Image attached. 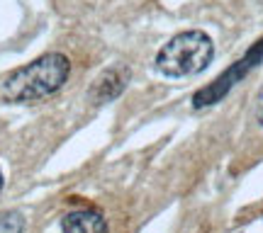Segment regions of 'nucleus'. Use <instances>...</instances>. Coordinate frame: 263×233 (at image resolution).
Returning a JSON list of instances; mask_svg holds the SVG:
<instances>
[{
	"instance_id": "obj_1",
	"label": "nucleus",
	"mask_w": 263,
	"mask_h": 233,
	"mask_svg": "<svg viewBox=\"0 0 263 233\" xmlns=\"http://www.w3.org/2000/svg\"><path fill=\"white\" fill-rule=\"evenodd\" d=\"M71 73V61L64 54H44L22 66L3 80L0 95L5 102H34L59 93Z\"/></svg>"
},
{
	"instance_id": "obj_2",
	"label": "nucleus",
	"mask_w": 263,
	"mask_h": 233,
	"mask_svg": "<svg viewBox=\"0 0 263 233\" xmlns=\"http://www.w3.org/2000/svg\"><path fill=\"white\" fill-rule=\"evenodd\" d=\"M215 58V41L200 29L180 32L168 39L154 58V66L166 78H190L202 73Z\"/></svg>"
},
{
	"instance_id": "obj_3",
	"label": "nucleus",
	"mask_w": 263,
	"mask_h": 233,
	"mask_svg": "<svg viewBox=\"0 0 263 233\" xmlns=\"http://www.w3.org/2000/svg\"><path fill=\"white\" fill-rule=\"evenodd\" d=\"M261 61H263V37L258 39L236 63L229 66L217 80L207 83L205 88H200V90L193 95V107H195V110H205L210 104H217L219 100H224L227 95H229V90H232L236 83H241Z\"/></svg>"
},
{
	"instance_id": "obj_4",
	"label": "nucleus",
	"mask_w": 263,
	"mask_h": 233,
	"mask_svg": "<svg viewBox=\"0 0 263 233\" xmlns=\"http://www.w3.org/2000/svg\"><path fill=\"white\" fill-rule=\"evenodd\" d=\"M61 233H107V221L98 209H76L64 216Z\"/></svg>"
},
{
	"instance_id": "obj_5",
	"label": "nucleus",
	"mask_w": 263,
	"mask_h": 233,
	"mask_svg": "<svg viewBox=\"0 0 263 233\" xmlns=\"http://www.w3.org/2000/svg\"><path fill=\"white\" fill-rule=\"evenodd\" d=\"M124 85H127V71L124 68H107L98 78V83L90 88V97L95 102H107L122 93Z\"/></svg>"
},
{
	"instance_id": "obj_6",
	"label": "nucleus",
	"mask_w": 263,
	"mask_h": 233,
	"mask_svg": "<svg viewBox=\"0 0 263 233\" xmlns=\"http://www.w3.org/2000/svg\"><path fill=\"white\" fill-rule=\"evenodd\" d=\"M25 216L20 211H0V233H22Z\"/></svg>"
},
{
	"instance_id": "obj_7",
	"label": "nucleus",
	"mask_w": 263,
	"mask_h": 233,
	"mask_svg": "<svg viewBox=\"0 0 263 233\" xmlns=\"http://www.w3.org/2000/svg\"><path fill=\"white\" fill-rule=\"evenodd\" d=\"M256 119H258V124L263 126V90H261V95H258V102H256Z\"/></svg>"
},
{
	"instance_id": "obj_8",
	"label": "nucleus",
	"mask_w": 263,
	"mask_h": 233,
	"mask_svg": "<svg viewBox=\"0 0 263 233\" xmlns=\"http://www.w3.org/2000/svg\"><path fill=\"white\" fill-rule=\"evenodd\" d=\"M3 185H5V180H3V170H0V192H3Z\"/></svg>"
}]
</instances>
